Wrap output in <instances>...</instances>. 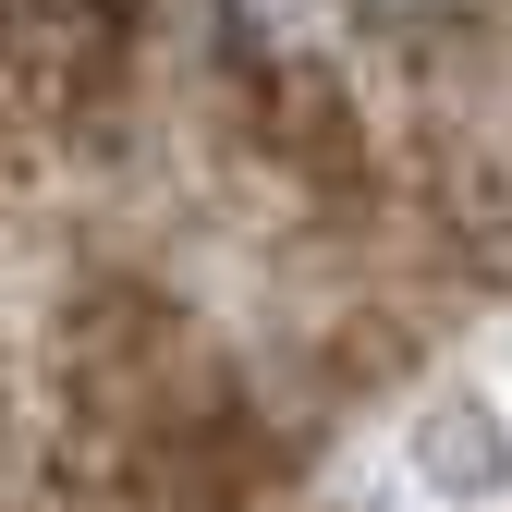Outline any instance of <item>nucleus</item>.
I'll return each instance as SVG.
<instances>
[{
  "instance_id": "nucleus-2",
  "label": "nucleus",
  "mask_w": 512,
  "mask_h": 512,
  "mask_svg": "<svg viewBox=\"0 0 512 512\" xmlns=\"http://www.w3.org/2000/svg\"><path fill=\"white\" fill-rule=\"evenodd\" d=\"M378 13H452V0H378Z\"/></svg>"
},
{
  "instance_id": "nucleus-1",
  "label": "nucleus",
  "mask_w": 512,
  "mask_h": 512,
  "mask_svg": "<svg viewBox=\"0 0 512 512\" xmlns=\"http://www.w3.org/2000/svg\"><path fill=\"white\" fill-rule=\"evenodd\" d=\"M403 464H415V488L439 512H500L512 500V415L488 391H439L415 415V439H403Z\"/></svg>"
}]
</instances>
